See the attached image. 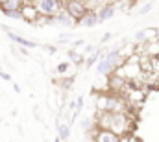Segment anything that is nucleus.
I'll list each match as a JSON object with an SVG mask.
<instances>
[{"instance_id": "f257e3e1", "label": "nucleus", "mask_w": 159, "mask_h": 142, "mask_svg": "<svg viewBox=\"0 0 159 142\" xmlns=\"http://www.w3.org/2000/svg\"><path fill=\"white\" fill-rule=\"evenodd\" d=\"M35 11L41 13L43 17H54L63 9L61 0H35Z\"/></svg>"}, {"instance_id": "f03ea898", "label": "nucleus", "mask_w": 159, "mask_h": 142, "mask_svg": "<svg viewBox=\"0 0 159 142\" xmlns=\"http://www.w3.org/2000/svg\"><path fill=\"white\" fill-rule=\"evenodd\" d=\"M128 126H129V120L124 113H111V118H109V131L117 133L119 137H122L126 131H128Z\"/></svg>"}, {"instance_id": "7ed1b4c3", "label": "nucleus", "mask_w": 159, "mask_h": 142, "mask_svg": "<svg viewBox=\"0 0 159 142\" xmlns=\"http://www.w3.org/2000/svg\"><path fill=\"white\" fill-rule=\"evenodd\" d=\"M65 11H67L72 19H76V20H78L80 17L87 11V6H85V2H83V0H69V2L65 4Z\"/></svg>"}, {"instance_id": "20e7f679", "label": "nucleus", "mask_w": 159, "mask_h": 142, "mask_svg": "<svg viewBox=\"0 0 159 142\" xmlns=\"http://www.w3.org/2000/svg\"><path fill=\"white\" fill-rule=\"evenodd\" d=\"M93 142H122V139L109 129H98L93 137Z\"/></svg>"}, {"instance_id": "39448f33", "label": "nucleus", "mask_w": 159, "mask_h": 142, "mask_svg": "<svg viewBox=\"0 0 159 142\" xmlns=\"http://www.w3.org/2000/svg\"><path fill=\"white\" fill-rule=\"evenodd\" d=\"M76 22H78L80 26H83V28H94L98 24V17H96L94 11H85Z\"/></svg>"}, {"instance_id": "423d86ee", "label": "nucleus", "mask_w": 159, "mask_h": 142, "mask_svg": "<svg viewBox=\"0 0 159 142\" xmlns=\"http://www.w3.org/2000/svg\"><path fill=\"white\" fill-rule=\"evenodd\" d=\"M96 72H98V74H102V76H111V74L115 72V65L102 57V59H98V61H96Z\"/></svg>"}, {"instance_id": "0eeeda50", "label": "nucleus", "mask_w": 159, "mask_h": 142, "mask_svg": "<svg viewBox=\"0 0 159 142\" xmlns=\"http://www.w3.org/2000/svg\"><path fill=\"white\" fill-rule=\"evenodd\" d=\"M113 15H115V6L113 4H106L98 13H96V17H98V22H104V20H109V19H113Z\"/></svg>"}, {"instance_id": "6e6552de", "label": "nucleus", "mask_w": 159, "mask_h": 142, "mask_svg": "<svg viewBox=\"0 0 159 142\" xmlns=\"http://www.w3.org/2000/svg\"><path fill=\"white\" fill-rule=\"evenodd\" d=\"M20 13H22V19L24 20H37V11H35V6L34 4H22Z\"/></svg>"}, {"instance_id": "1a4fd4ad", "label": "nucleus", "mask_w": 159, "mask_h": 142, "mask_svg": "<svg viewBox=\"0 0 159 142\" xmlns=\"http://www.w3.org/2000/svg\"><path fill=\"white\" fill-rule=\"evenodd\" d=\"M7 37H9L11 41H15L17 44L24 46V48H35V46H37L34 41H28V39H24L22 35H19V33H15V32H9V33H7Z\"/></svg>"}, {"instance_id": "9d476101", "label": "nucleus", "mask_w": 159, "mask_h": 142, "mask_svg": "<svg viewBox=\"0 0 159 142\" xmlns=\"http://www.w3.org/2000/svg\"><path fill=\"white\" fill-rule=\"evenodd\" d=\"M156 33H157V30H141V32H137L135 33V41L137 42H141V44H144V42H148L152 37H156Z\"/></svg>"}, {"instance_id": "9b49d317", "label": "nucleus", "mask_w": 159, "mask_h": 142, "mask_svg": "<svg viewBox=\"0 0 159 142\" xmlns=\"http://www.w3.org/2000/svg\"><path fill=\"white\" fill-rule=\"evenodd\" d=\"M57 139L63 142H67L70 139V126L69 124H63V122H57Z\"/></svg>"}, {"instance_id": "f8f14e48", "label": "nucleus", "mask_w": 159, "mask_h": 142, "mask_svg": "<svg viewBox=\"0 0 159 142\" xmlns=\"http://www.w3.org/2000/svg\"><path fill=\"white\" fill-rule=\"evenodd\" d=\"M24 4V0H4L0 2V7L2 11H9V9H20Z\"/></svg>"}, {"instance_id": "ddd939ff", "label": "nucleus", "mask_w": 159, "mask_h": 142, "mask_svg": "<svg viewBox=\"0 0 159 142\" xmlns=\"http://www.w3.org/2000/svg\"><path fill=\"white\" fill-rule=\"evenodd\" d=\"M4 15H6L7 19H15V20L22 19V13H20V9H9V11H4Z\"/></svg>"}, {"instance_id": "4468645a", "label": "nucleus", "mask_w": 159, "mask_h": 142, "mask_svg": "<svg viewBox=\"0 0 159 142\" xmlns=\"http://www.w3.org/2000/svg\"><path fill=\"white\" fill-rule=\"evenodd\" d=\"M69 57H70L76 65H81V63H83V55H80L76 50H69Z\"/></svg>"}, {"instance_id": "2eb2a0df", "label": "nucleus", "mask_w": 159, "mask_h": 142, "mask_svg": "<svg viewBox=\"0 0 159 142\" xmlns=\"http://www.w3.org/2000/svg\"><path fill=\"white\" fill-rule=\"evenodd\" d=\"M100 54H102V52H96L94 55H91V57L87 59V63H85V67H87V69H93V65H94V63H96V61L100 59Z\"/></svg>"}, {"instance_id": "dca6fc26", "label": "nucleus", "mask_w": 159, "mask_h": 142, "mask_svg": "<svg viewBox=\"0 0 159 142\" xmlns=\"http://www.w3.org/2000/svg\"><path fill=\"white\" fill-rule=\"evenodd\" d=\"M69 67H70V63L63 61V63H59V65L56 67V72H57V74H67V72H69Z\"/></svg>"}, {"instance_id": "f3484780", "label": "nucleus", "mask_w": 159, "mask_h": 142, "mask_svg": "<svg viewBox=\"0 0 159 142\" xmlns=\"http://www.w3.org/2000/svg\"><path fill=\"white\" fill-rule=\"evenodd\" d=\"M154 9V2H148V4H144L143 7H139V15H146V13H150Z\"/></svg>"}, {"instance_id": "a211bd4d", "label": "nucleus", "mask_w": 159, "mask_h": 142, "mask_svg": "<svg viewBox=\"0 0 159 142\" xmlns=\"http://www.w3.org/2000/svg\"><path fill=\"white\" fill-rule=\"evenodd\" d=\"M72 83H74V78H67V79H63V89H70L72 87Z\"/></svg>"}, {"instance_id": "6ab92c4d", "label": "nucleus", "mask_w": 159, "mask_h": 142, "mask_svg": "<svg viewBox=\"0 0 159 142\" xmlns=\"http://www.w3.org/2000/svg\"><path fill=\"white\" fill-rule=\"evenodd\" d=\"M81 127H83V129H91V127H93V120H91V118H85V120L81 122Z\"/></svg>"}, {"instance_id": "aec40b11", "label": "nucleus", "mask_w": 159, "mask_h": 142, "mask_svg": "<svg viewBox=\"0 0 159 142\" xmlns=\"http://www.w3.org/2000/svg\"><path fill=\"white\" fill-rule=\"evenodd\" d=\"M0 78H2L4 81H11V76H9L7 72H4V70H2V69H0Z\"/></svg>"}, {"instance_id": "412c9836", "label": "nucleus", "mask_w": 159, "mask_h": 142, "mask_svg": "<svg viewBox=\"0 0 159 142\" xmlns=\"http://www.w3.org/2000/svg\"><path fill=\"white\" fill-rule=\"evenodd\" d=\"M81 107H83V98L80 96L78 100H76V109H78V111H81Z\"/></svg>"}, {"instance_id": "4be33fe9", "label": "nucleus", "mask_w": 159, "mask_h": 142, "mask_svg": "<svg viewBox=\"0 0 159 142\" xmlns=\"http://www.w3.org/2000/svg\"><path fill=\"white\" fill-rule=\"evenodd\" d=\"M46 52H48L50 55H54V54H56L57 50H56V46H48V48H46Z\"/></svg>"}, {"instance_id": "5701e85b", "label": "nucleus", "mask_w": 159, "mask_h": 142, "mask_svg": "<svg viewBox=\"0 0 159 142\" xmlns=\"http://www.w3.org/2000/svg\"><path fill=\"white\" fill-rule=\"evenodd\" d=\"M93 50H94V46H93V44H87V46H85V52H87V54H91Z\"/></svg>"}, {"instance_id": "b1692460", "label": "nucleus", "mask_w": 159, "mask_h": 142, "mask_svg": "<svg viewBox=\"0 0 159 142\" xmlns=\"http://www.w3.org/2000/svg\"><path fill=\"white\" fill-rule=\"evenodd\" d=\"M111 39V33H106V35L102 37V42H106V41H109Z\"/></svg>"}, {"instance_id": "393cba45", "label": "nucleus", "mask_w": 159, "mask_h": 142, "mask_svg": "<svg viewBox=\"0 0 159 142\" xmlns=\"http://www.w3.org/2000/svg\"><path fill=\"white\" fill-rule=\"evenodd\" d=\"M13 89H15V92H20V87H19L17 83H13Z\"/></svg>"}, {"instance_id": "a878e982", "label": "nucleus", "mask_w": 159, "mask_h": 142, "mask_svg": "<svg viewBox=\"0 0 159 142\" xmlns=\"http://www.w3.org/2000/svg\"><path fill=\"white\" fill-rule=\"evenodd\" d=\"M54 142H61V140H59V139H57V137H56V139H54Z\"/></svg>"}, {"instance_id": "bb28decb", "label": "nucleus", "mask_w": 159, "mask_h": 142, "mask_svg": "<svg viewBox=\"0 0 159 142\" xmlns=\"http://www.w3.org/2000/svg\"><path fill=\"white\" fill-rule=\"evenodd\" d=\"M89 142H93V137H91V140H89Z\"/></svg>"}, {"instance_id": "cd10ccee", "label": "nucleus", "mask_w": 159, "mask_h": 142, "mask_svg": "<svg viewBox=\"0 0 159 142\" xmlns=\"http://www.w3.org/2000/svg\"><path fill=\"white\" fill-rule=\"evenodd\" d=\"M150 2H156V0H150Z\"/></svg>"}, {"instance_id": "c85d7f7f", "label": "nucleus", "mask_w": 159, "mask_h": 142, "mask_svg": "<svg viewBox=\"0 0 159 142\" xmlns=\"http://www.w3.org/2000/svg\"><path fill=\"white\" fill-rule=\"evenodd\" d=\"M0 2H4V0H0Z\"/></svg>"}]
</instances>
